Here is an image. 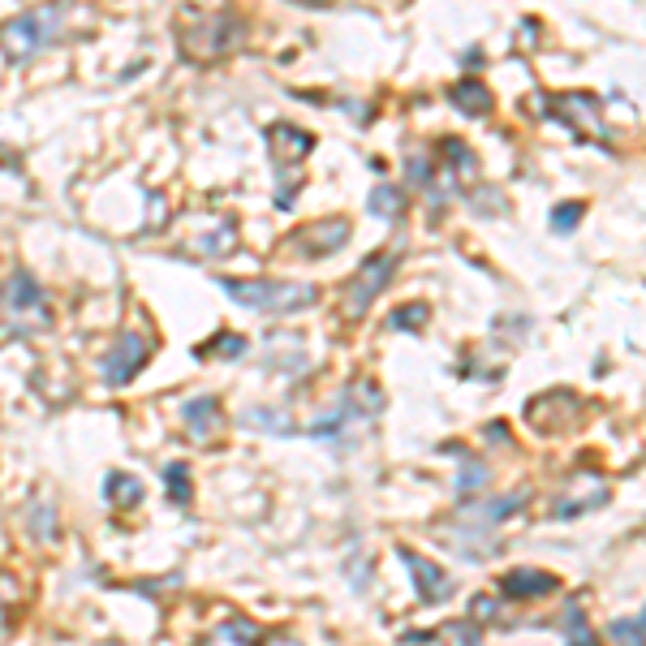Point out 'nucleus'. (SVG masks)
Wrapping results in <instances>:
<instances>
[{
    "mask_svg": "<svg viewBox=\"0 0 646 646\" xmlns=\"http://www.w3.org/2000/svg\"><path fill=\"white\" fill-rule=\"evenodd\" d=\"M220 289L254 315H293L320 302V289L306 281H242V277H220Z\"/></svg>",
    "mask_w": 646,
    "mask_h": 646,
    "instance_id": "f257e3e1",
    "label": "nucleus"
},
{
    "mask_svg": "<svg viewBox=\"0 0 646 646\" xmlns=\"http://www.w3.org/2000/svg\"><path fill=\"white\" fill-rule=\"evenodd\" d=\"M61 18H65V9H61V4L18 13V18L0 31V40H4V56H9V61H27V56H35L40 48H48V43L56 40Z\"/></svg>",
    "mask_w": 646,
    "mask_h": 646,
    "instance_id": "f03ea898",
    "label": "nucleus"
},
{
    "mask_svg": "<svg viewBox=\"0 0 646 646\" xmlns=\"http://www.w3.org/2000/svg\"><path fill=\"white\" fill-rule=\"evenodd\" d=\"M246 40V22L238 13H216V18H199L190 31H181L177 48L195 61H207V56H225L233 52L238 43Z\"/></svg>",
    "mask_w": 646,
    "mask_h": 646,
    "instance_id": "7ed1b4c3",
    "label": "nucleus"
},
{
    "mask_svg": "<svg viewBox=\"0 0 646 646\" xmlns=\"http://www.w3.org/2000/svg\"><path fill=\"white\" fill-rule=\"evenodd\" d=\"M379 409H384V393H379L371 379H358V384H350V388H345L341 405H336L332 414L315 418L306 431H311V436H320V440H332V436H341L350 423H371Z\"/></svg>",
    "mask_w": 646,
    "mask_h": 646,
    "instance_id": "20e7f679",
    "label": "nucleus"
},
{
    "mask_svg": "<svg viewBox=\"0 0 646 646\" xmlns=\"http://www.w3.org/2000/svg\"><path fill=\"white\" fill-rule=\"evenodd\" d=\"M0 306L4 315L13 320V332H35L48 327V298H43V284L31 272H13L9 281L0 284Z\"/></svg>",
    "mask_w": 646,
    "mask_h": 646,
    "instance_id": "39448f33",
    "label": "nucleus"
},
{
    "mask_svg": "<svg viewBox=\"0 0 646 646\" xmlns=\"http://www.w3.org/2000/svg\"><path fill=\"white\" fill-rule=\"evenodd\" d=\"M152 358V341L143 336V332H122L117 341H113V350L104 354V363H100V379L108 384V388H125L143 366Z\"/></svg>",
    "mask_w": 646,
    "mask_h": 646,
    "instance_id": "423d86ee",
    "label": "nucleus"
},
{
    "mask_svg": "<svg viewBox=\"0 0 646 646\" xmlns=\"http://www.w3.org/2000/svg\"><path fill=\"white\" fill-rule=\"evenodd\" d=\"M397 263H402V250H379V254L363 259L358 277H354V284H350V315H354V320H358V315H366V306H371V302L384 293V284L393 281Z\"/></svg>",
    "mask_w": 646,
    "mask_h": 646,
    "instance_id": "0eeeda50",
    "label": "nucleus"
},
{
    "mask_svg": "<svg viewBox=\"0 0 646 646\" xmlns=\"http://www.w3.org/2000/svg\"><path fill=\"white\" fill-rule=\"evenodd\" d=\"M539 104H543V117L561 122L569 134H577V122H586L591 129H600V138H607V129L600 125V100L595 95H582V91H573V95H543Z\"/></svg>",
    "mask_w": 646,
    "mask_h": 646,
    "instance_id": "6e6552de",
    "label": "nucleus"
},
{
    "mask_svg": "<svg viewBox=\"0 0 646 646\" xmlns=\"http://www.w3.org/2000/svg\"><path fill=\"white\" fill-rule=\"evenodd\" d=\"M397 556H402V565L409 569V577H414L423 604L436 607V604H448V600H452L457 586H452V577H448L436 561H427V556H418V552H409V548H397Z\"/></svg>",
    "mask_w": 646,
    "mask_h": 646,
    "instance_id": "1a4fd4ad",
    "label": "nucleus"
},
{
    "mask_svg": "<svg viewBox=\"0 0 646 646\" xmlns=\"http://www.w3.org/2000/svg\"><path fill=\"white\" fill-rule=\"evenodd\" d=\"M350 233H354V225L341 220V216H332V220H320V225L298 229V233L289 238V246H302L306 259H323V254H336L341 246H350Z\"/></svg>",
    "mask_w": 646,
    "mask_h": 646,
    "instance_id": "9d476101",
    "label": "nucleus"
},
{
    "mask_svg": "<svg viewBox=\"0 0 646 646\" xmlns=\"http://www.w3.org/2000/svg\"><path fill=\"white\" fill-rule=\"evenodd\" d=\"M525 500H530V491L525 487H518V491H504V496H491V500H479V504H466V513H461V522L466 530H479V534H487L491 525L509 522L518 509H525Z\"/></svg>",
    "mask_w": 646,
    "mask_h": 646,
    "instance_id": "9b49d317",
    "label": "nucleus"
},
{
    "mask_svg": "<svg viewBox=\"0 0 646 646\" xmlns=\"http://www.w3.org/2000/svg\"><path fill=\"white\" fill-rule=\"evenodd\" d=\"M268 147H272V156H277L281 177L284 173L293 177V164L306 160V156L315 152V134H306L302 125H293V122H277L268 129Z\"/></svg>",
    "mask_w": 646,
    "mask_h": 646,
    "instance_id": "f8f14e48",
    "label": "nucleus"
},
{
    "mask_svg": "<svg viewBox=\"0 0 646 646\" xmlns=\"http://www.w3.org/2000/svg\"><path fill=\"white\" fill-rule=\"evenodd\" d=\"M500 591H504V600H543V595L561 591V577L548 569H509L500 577Z\"/></svg>",
    "mask_w": 646,
    "mask_h": 646,
    "instance_id": "ddd939ff",
    "label": "nucleus"
},
{
    "mask_svg": "<svg viewBox=\"0 0 646 646\" xmlns=\"http://www.w3.org/2000/svg\"><path fill=\"white\" fill-rule=\"evenodd\" d=\"M448 457H457V466H461V475H457V500H475L487 483H491V466H487L483 457H475L466 445H445Z\"/></svg>",
    "mask_w": 646,
    "mask_h": 646,
    "instance_id": "4468645a",
    "label": "nucleus"
},
{
    "mask_svg": "<svg viewBox=\"0 0 646 646\" xmlns=\"http://www.w3.org/2000/svg\"><path fill=\"white\" fill-rule=\"evenodd\" d=\"M448 104L457 113H466V117H487L496 108V95H491V86L483 79H457L448 86Z\"/></svg>",
    "mask_w": 646,
    "mask_h": 646,
    "instance_id": "2eb2a0df",
    "label": "nucleus"
},
{
    "mask_svg": "<svg viewBox=\"0 0 646 646\" xmlns=\"http://www.w3.org/2000/svg\"><path fill=\"white\" fill-rule=\"evenodd\" d=\"M181 427L195 436V440H207L216 427H220V402L216 397H190L181 405Z\"/></svg>",
    "mask_w": 646,
    "mask_h": 646,
    "instance_id": "dca6fc26",
    "label": "nucleus"
},
{
    "mask_svg": "<svg viewBox=\"0 0 646 646\" xmlns=\"http://www.w3.org/2000/svg\"><path fill=\"white\" fill-rule=\"evenodd\" d=\"M143 479L138 475H129V470H113L108 479H104V500L113 504V509H134V504H143Z\"/></svg>",
    "mask_w": 646,
    "mask_h": 646,
    "instance_id": "f3484780",
    "label": "nucleus"
},
{
    "mask_svg": "<svg viewBox=\"0 0 646 646\" xmlns=\"http://www.w3.org/2000/svg\"><path fill=\"white\" fill-rule=\"evenodd\" d=\"M561 634H565V646H600L595 643V629H591V621H586V612H582V600H577V595H569L565 600Z\"/></svg>",
    "mask_w": 646,
    "mask_h": 646,
    "instance_id": "a211bd4d",
    "label": "nucleus"
},
{
    "mask_svg": "<svg viewBox=\"0 0 646 646\" xmlns=\"http://www.w3.org/2000/svg\"><path fill=\"white\" fill-rule=\"evenodd\" d=\"M366 211L375 216V220H388V225H397L405 211V199L397 186H388V181H379L371 195H366Z\"/></svg>",
    "mask_w": 646,
    "mask_h": 646,
    "instance_id": "6ab92c4d",
    "label": "nucleus"
},
{
    "mask_svg": "<svg viewBox=\"0 0 646 646\" xmlns=\"http://www.w3.org/2000/svg\"><path fill=\"white\" fill-rule=\"evenodd\" d=\"M246 427H254V431H268V436H293L298 427L289 423V414H281V409H272V405H250L242 414Z\"/></svg>",
    "mask_w": 646,
    "mask_h": 646,
    "instance_id": "aec40b11",
    "label": "nucleus"
},
{
    "mask_svg": "<svg viewBox=\"0 0 646 646\" xmlns=\"http://www.w3.org/2000/svg\"><path fill=\"white\" fill-rule=\"evenodd\" d=\"M246 350H250V341H246V336H238V332H220V336L202 341L199 358H229V363H238Z\"/></svg>",
    "mask_w": 646,
    "mask_h": 646,
    "instance_id": "412c9836",
    "label": "nucleus"
},
{
    "mask_svg": "<svg viewBox=\"0 0 646 646\" xmlns=\"http://www.w3.org/2000/svg\"><path fill=\"white\" fill-rule=\"evenodd\" d=\"M220 638H225V643H233V646H263V625L233 616V621H225V625H220Z\"/></svg>",
    "mask_w": 646,
    "mask_h": 646,
    "instance_id": "4be33fe9",
    "label": "nucleus"
},
{
    "mask_svg": "<svg viewBox=\"0 0 646 646\" xmlns=\"http://www.w3.org/2000/svg\"><path fill=\"white\" fill-rule=\"evenodd\" d=\"M427 302H405V306H397L393 315H388V327L393 332H423L427 327Z\"/></svg>",
    "mask_w": 646,
    "mask_h": 646,
    "instance_id": "5701e85b",
    "label": "nucleus"
},
{
    "mask_svg": "<svg viewBox=\"0 0 646 646\" xmlns=\"http://www.w3.org/2000/svg\"><path fill=\"white\" fill-rule=\"evenodd\" d=\"M164 483H168V500L173 504H190V466H181V461H168L164 466Z\"/></svg>",
    "mask_w": 646,
    "mask_h": 646,
    "instance_id": "b1692460",
    "label": "nucleus"
},
{
    "mask_svg": "<svg viewBox=\"0 0 646 646\" xmlns=\"http://www.w3.org/2000/svg\"><path fill=\"white\" fill-rule=\"evenodd\" d=\"M31 534L43 539V543H56V509H52V500H35L31 504Z\"/></svg>",
    "mask_w": 646,
    "mask_h": 646,
    "instance_id": "393cba45",
    "label": "nucleus"
},
{
    "mask_svg": "<svg viewBox=\"0 0 646 646\" xmlns=\"http://www.w3.org/2000/svg\"><path fill=\"white\" fill-rule=\"evenodd\" d=\"M582 216H586V207H582L577 199L556 202V207H552V233H565V238H569V233L582 225Z\"/></svg>",
    "mask_w": 646,
    "mask_h": 646,
    "instance_id": "a878e982",
    "label": "nucleus"
},
{
    "mask_svg": "<svg viewBox=\"0 0 646 646\" xmlns=\"http://www.w3.org/2000/svg\"><path fill=\"white\" fill-rule=\"evenodd\" d=\"M607 487H600L595 496H582V500H561L556 504V522H569V518H577V513H591V509H600V504H607Z\"/></svg>",
    "mask_w": 646,
    "mask_h": 646,
    "instance_id": "bb28decb",
    "label": "nucleus"
},
{
    "mask_svg": "<svg viewBox=\"0 0 646 646\" xmlns=\"http://www.w3.org/2000/svg\"><path fill=\"white\" fill-rule=\"evenodd\" d=\"M607 634H612V643L616 646H643V612L629 616V621H612Z\"/></svg>",
    "mask_w": 646,
    "mask_h": 646,
    "instance_id": "cd10ccee",
    "label": "nucleus"
},
{
    "mask_svg": "<svg viewBox=\"0 0 646 646\" xmlns=\"http://www.w3.org/2000/svg\"><path fill=\"white\" fill-rule=\"evenodd\" d=\"M405 177H409V186H418V190H431V186H436L431 164H427V156H418V152H405Z\"/></svg>",
    "mask_w": 646,
    "mask_h": 646,
    "instance_id": "c85d7f7f",
    "label": "nucleus"
},
{
    "mask_svg": "<svg viewBox=\"0 0 646 646\" xmlns=\"http://www.w3.org/2000/svg\"><path fill=\"white\" fill-rule=\"evenodd\" d=\"M440 152L448 156V164H452V168H466V173H475V168H479L475 152H470L461 138H445V143H440Z\"/></svg>",
    "mask_w": 646,
    "mask_h": 646,
    "instance_id": "c756f323",
    "label": "nucleus"
},
{
    "mask_svg": "<svg viewBox=\"0 0 646 646\" xmlns=\"http://www.w3.org/2000/svg\"><path fill=\"white\" fill-rule=\"evenodd\" d=\"M479 629L483 625H475V621H457V625H448V638L457 646H479Z\"/></svg>",
    "mask_w": 646,
    "mask_h": 646,
    "instance_id": "7c9ffc66",
    "label": "nucleus"
},
{
    "mask_svg": "<svg viewBox=\"0 0 646 646\" xmlns=\"http://www.w3.org/2000/svg\"><path fill=\"white\" fill-rule=\"evenodd\" d=\"M475 207H479V216H487V207L504 211V199H500V195H491V190H479V195H475ZM496 211H491V216H496Z\"/></svg>",
    "mask_w": 646,
    "mask_h": 646,
    "instance_id": "2f4dec72",
    "label": "nucleus"
},
{
    "mask_svg": "<svg viewBox=\"0 0 646 646\" xmlns=\"http://www.w3.org/2000/svg\"><path fill=\"white\" fill-rule=\"evenodd\" d=\"M475 616H496V600L479 595V600H475Z\"/></svg>",
    "mask_w": 646,
    "mask_h": 646,
    "instance_id": "473e14b6",
    "label": "nucleus"
},
{
    "mask_svg": "<svg viewBox=\"0 0 646 646\" xmlns=\"http://www.w3.org/2000/svg\"><path fill=\"white\" fill-rule=\"evenodd\" d=\"M284 646H298V643H284Z\"/></svg>",
    "mask_w": 646,
    "mask_h": 646,
    "instance_id": "72a5a7b5",
    "label": "nucleus"
}]
</instances>
